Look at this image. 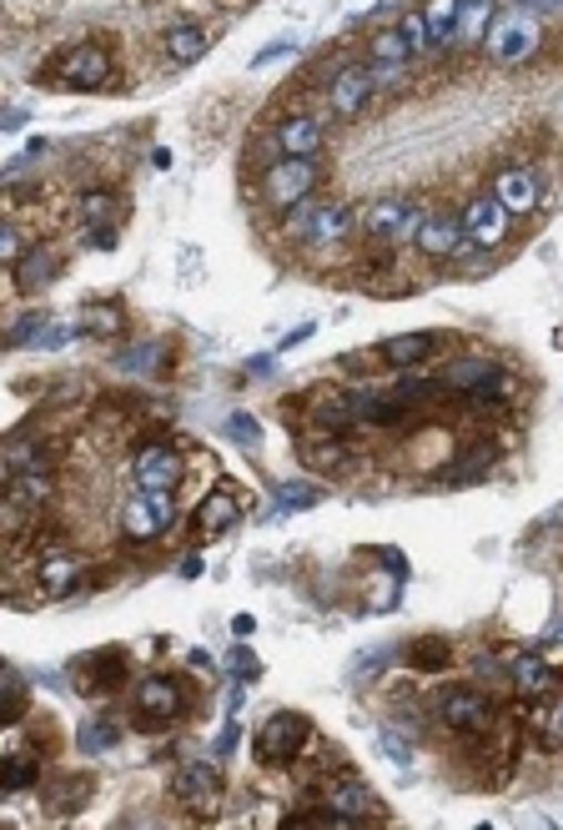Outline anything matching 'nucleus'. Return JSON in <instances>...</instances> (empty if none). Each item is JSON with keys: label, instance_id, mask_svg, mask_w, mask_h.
Instances as JSON below:
<instances>
[{"label": "nucleus", "instance_id": "13", "mask_svg": "<svg viewBox=\"0 0 563 830\" xmlns=\"http://www.w3.org/2000/svg\"><path fill=\"white\" fill-rule=\"evenodd\" d=\"M323 810H332L342 826H362V820L378 810V800L368 796L362 780H327V786H323Z\"/></svg>", "mask_w": 563, "mask_h": 830}, {"label": "nucleus", "instance_id": "12", "mask_svg": "<svg viewBox=\"0 0 563 830\" xmlns=\"http://www.w3.org/2000/svg\"><path fill=\"white\" fill-rule=\"evenodd\" d=\"M503 232H509V207H503L493 192H483V197H473L463 207V237L473 242V247H499Z\"/></svg>", "mask_w": 563, "mask_h": 830}, {"label": "nucleus", "instance_id": "16", "mask_svg": "<svg viewBox=\"0 0 563 830\" xmlns=\"http://www.w3.org/2000/svg\"><path fill=\"white\" fill-rule=\"evenodd\" d=\"M182 453L176 449H162V443H152V449L136 453V483L141 489H176L182 483Z\"/></svg>", "mask_w": 563, "mask_h": 830}, {"label": "nucleus", "instance_id": "4", "mask_svg": "<svg viewBox=\"0 0 563 830\" xmlns=\"http://www.w3.org/2000/svg\"><path fill=\"white\" fill-rule=\"evenodd\" d=\"M313 740V720L297 710H277L267 715V725L257 730V760L262 765H293L297 755Z\"/></svg>", "mask_w": 563, "mask_h": 830}, {"label": "nucleus", "instance_id": "14", "mask_svg": "<svg viewBox=\"0 0 563 830\" xmlns=\"http://www.w3.org/2000/svg\"><path fill=\"white\" fill-rule=\"evenodd\" d=\"M443 388L483 398V393H499L503 388V372H499V362H488V358H458L453 368L443 372Z\"/></svg>", "mask_w": 563, "mask_h": 830}, {"label": "nucleus", "instance_id": "26", "mask_svg": "<svg viewBox=\"0 0 563 830\" xmlns=\"http://www.w3.org/2000/svg\"><path fill=\"white\" fill-rule=\"evenodd\" d=\"M55 277V257L45 247H25L21 263H16V287L21 293H35V287H45Z\"/></svg>", "mask_w": 563, "mask_h": 830}, {"label": "nucleus", "instance_id": "37", "mask_svg": "<svg viewBox=\"0 0 563 830\" xmlns=\"http://www.w3.org/2000/svg\"><path fill=\"white\" fill-rule=\"evenodd\" d=\"M116 740H121L116 725H111V720H96L86 735H81V750H86V755H101V750H111Z\"/></svg>", "mask_w": 563, "mask_h": 830}, {"label": "nucleus", "instance_id": "23", "mask_svg": "<svg viewBox=\"0 0 563 830\" xmlns=\"http://www.w3.org/2000/svg\"><path fill=\"white\" fill-rule=\"evenodd\" d=\"M162 51H166V61H176V66H192V61L206 55V31L202 25H172V31L162 35Z\"/></svg>", "mask_w": 563, "mask_h": 830}, {"label": "nucleus", "instance_id": "1", "mask_svg": "<svg viewBox=\"0 0 563 830\" xmlns=\"http://www.w3.org/2000/svg\"><path fill=\"white\" fill-rule=\"evenodd\" d=\"M352 227H358V217H352L347 202H313V197L303 207H293V222H287V232L313 242V247H337V242L352 237Z\"/></svg>", "mask_w": 563, "mask_h": 830}, {"label": "nucleus", "instance_id": "10", "mask_svg": "<svg viewBox=\"0 0 563 830\" xmlns=\"http://www.w3.org/2000/svg\"><path fill=\"white\" fill-rule=\"evenodd\" d=\"M438 715H443L448 730L478 735V730H488V720H493V705H488L478 689L453 685V689H443V695H438Z\"/></svg>", "mask_w": 563, "mask_h": 830}, {"label": "nucleus", "instance_id": "49", "mask_svg": "<svg viewBox=\"0 0 563 830\" xmlns=\"http://www.w3.org/2000/svg\"><path fill=\"white\" fill-rule=\"evenodd\" d=\"M307 338H313V322H303L297 332H287V338H282V348H297V342H307Z\"/></svg>", "mask_w": 563, "mask_h": 830}, {"label": "nucleus", "instance_id": "6", "mask_svg": "<svg viewBox=\"0 0 563 830\" xmlns=\"http://www.w3.org/2000/svg\"><path fill=\"white\" fill-rule=\"evenodd\" d=\"M428 217V207L422 202H408V197H382L372 202L368 212H362V232H368L372 242H392V247H402V242L418 237V222Z\"/></svg>", "mask_w": 563, "mask_h": 830}, {"label": "nucleus", "instance_id": "35", "mask_svg": "<svg viewBox=\"0 0 563 830\" xmlns=\"http://www.w3.org/2000/svg\"><path fill=\"white\" fill-rule=\"evenodd\" d=\"M313 503H323V489L307 483V479L282 483V489H277V514H297V509H313Z\"/></svg>", "mask_w": 563, "mask_h": 830}, {"label": "nucleus", "instance_id": "29", "mask_svg": "<svg viewBox=\"0 0 563 830\" xmlns=\"http://www.w3.org/2000/svg\"><path fill=\"white\" fill-rule=\"evenodd\" d=\"M303 459L313 463V469H323V473H337V469H347V463H352V453H347L342 438L323 433V438H313V443L303 449Z\"/></svg>", "mask_w": 563, "mask_h": 830}, {"label": "nucleus", "instance_id": "52", "mask_svg": "<svg viewBox=\"0 0 563 830\" xmlns=\"http://www.w3.org/2000/svg\"><path fill=\"white\" fill-rule=\"evenodd\" d=\"M549 639H563V619H553V629H549Z\"/></svg>", "mask_w": 563, "mask_h": 830}, {"label": "nucleus", "instance_id": "36", "mask_svg": "<svg viewBox=\"0 0 563 830\" xmlns=\"http://www.w3.org/2000/svg\"><path fill=\"white\" fill-rule=\"evenodd\" d=\"M408 659L418 669H438V665H448V659H453V649H448V639H418Z\"/></svg>", "mask_w": 563, "mask_h": 830}, {"label": "nucleus", "instance_id": "2", "mask_svg": "<svg viewBox=\"0 0 563 830\" xmlns=\"http://www.w3.org/2000/svg\"><path fill=\"white\" fill-rule=\"evenodd\" d=\"M317 176L323 172H317L313 156H282V162L267 166V176H262V197H267V207L293 212L317 192Z\"/></svg>", "mask_w": 563, "mask_h": 830}, {"label": "nucleus", "instance_id": "32", "mask_svg": "<svg viewBox=\"0 0 563 830\" xmlns=\"http://www.w3.org/2000/svg\"><path fill=\"white\" fill-rule=\"evenodd\" d=\"M25 705H31L25 679L16 675V669H0V725H16L25 715Z\"/></svg>", "mask_w": 563, "mask_h": 830}, {"label": "nucleus", "instance_id": "44", "mask_svg": "<svg viewBox=\"0 0 563 830\" xmlns=\"http://www.w3.org/2000/svg\"><path fill=\"white\" fill-rule=\"evenodd\" d=\"M45 328H51L45 317H21L16 332H11V342H45Z\"/></svg>", "mask_w": 563, "mask_h": 830}, {"label": "nucleus", "instance_id": "22", "mask_svg": "<svg viewBox=\"0 0 563 830\" xmlns=\"http://www.w3.org/2000/svg\"><path fill=\"white\" fill-rule=\"evenodd\" d=\"M513 689L529 699H543L559 689V675H553V665H543L539 655H519L513 659Z\"/></svg>", "mask_w": 563, "mask_h": 830}, {"label": "nucleus", "instance_id": "34", "mask_svg": "<svg viewBox=\"0 0 563 830\" xmlns=\"http://www.w3.org/2000/svg\"><path fill=\"white\" fill-rule=\"evenodd\" d=\"M76 217L86 232H106V222L116 217V197H111V192H86V197L76 202Z\"/></svg>", "mask_w": 563, "mask_h": 830}, {"label": "nucleus", "instance_id": "33", "mask_svg": "<svg viewBox=\"0 0 563 830\" xmlns=\"http://www.w3.org/2000/svg\"><path fill=\"white\" fill-rule=\"evenodd\" d=\"M81 328L96 332V338H116V332L126 328V317H121L116 303H91V307H81Z\"/></svg>", "mask_w": 563, "mask_h": 830}, {"label": "nucleus", "instance_id": "45", "mask_svg": "<svg viewBox=\"0 0 563 830\" xmlns=\"http://www.w3.org/2000/svg\"><path fill=\"white\" fill-rule=\"evenodd\" d=\"M293 45H297V41H293V35H282V41H272V45H267V51H262V55H257V66H267V61H277V55H293Z\"/></svg>", "mask_w": 563, "mask_h": 830}, {"label": "nucleus", "instance_id": "53", "mask_svg": "<svg viewBox=\"0 0 563 830\" xmlns=\"http://www.w3.org/2000/svg\"><path fill=\"white\" fill-rule=\"evenodd\" d=\"M242 6H257V0H242Z\"/></svg>", "mask_w": 563, "mask_h": 830}, {"label": "nucleus", "instance_id": "41", "mask_svg": "<svg viewBox=\"0 0 563 830\" xmlns=\"http://www.w3.org/2000/svg\"><path fill=\"white\" fill-rule=\"evenodd\" d=\"M378 745H382V755H388V760L398 765V770H408V765H412V745H408V740H398L392 730H378Z\"/></svg>", "mask_w": 563, "mask_h": 830}, {"label": "nucleus", "instance_id": "30", "mask_svg": "<svg viewBox=\"0 0 563 830\" xmlns=\"http://www.w3.org/2000/svg\"><path fill=\"white\" fill-rule=\"evenodd\" d=\"M41 780V765L31 755H6L0 760V796H16V790H31Z\"/></svg>", "mask_w": 563, "mask_h": 830}, {"label": "nucleus", "instance_id": "25", "mask_svg": "<svg viewBox=\"0 0 563 830\" xmlns=\"http://www.w3.org/2000/svg\"><path fill=\"white\" fill-rule=\"evenodd\" d=\"M493 16H499V11H493V0H458V41L483 45Z\"/></svg>", "mask_w": 563, "mask_h": 830}, {"label": "nucleus", "instance_id": "21", "mask_svg": "<svg viewBox=\"0 0 563 830\" xmlns=\"http://www.w3.org/2000/svg\"><path fill=\"white\" fill-rule=\"evenodd\" d=\"M237 519H242V499L232 489H212L202 499V509H196V529L202 534H227Z\"/></svg>", "mask_w": 563, "mask_h": 830}, {"label": "nucleus", "instance_id": "38", "mask_svg": "<svg viewBox=\"0 0 563 830\" xmlns=\"http://www.w3.org/2000/svg\"><path fill=\"white\" fill-rule=\"evenodd\" d=\"M372 61H412L408 45H402L398 31H378L372 35Z\"/></svg>", "mask_w": 563, "mask_h": 830}, {"label": "nucleus", "instance_id": "18", "mask_svg": "<svg viewBox=\"0 0 563 830\" xmlns=\"http://www.w3.org/2000/svg\"><path fill=\"white\" fill-rule=\"evenodd\" d=\"M81 574H86V564H81L76 554H51V559H41V568H35L45 600H65L71 590H81Z\"/></svg>", "mask_w": 563, "mask_h": 830}, {"label": "nucleus", "instance_id": "46", "mask_svg": "<svg viewBox=\"0 0 563 830\" xmlns=\"http://www.w3.org/2000/svg\"><path fill=\"white\" fill-rule=\"evenodd\" d=\"M519 11H529V16H553V11H563V0H519Z\"/></svg>", "mask_w": 563, "mask_h": 830}, {"label": "nucleus", "instance_id": "17", "mask_svg": "<svg viewBox=\"0 0 563 830\" xmlns=\"http://www.w3.org/2000/svg\"><path fill=\"white\" fill-rule=\"evenodd\" d=\"M277 146L282 156H317L327 146V132L317 116H287L277 126Z\"/></svg>", "mask_w": 563, "mask_h": 830}, {"label": "nucleus", "instance_id": "50", "mask_svg": "<svg viewBox=\"0 0 563 830\" xmlns=\"http://www.w3.org/2000/svg\"><path fill=\"white\" fill-rule=\"evenodd\" d=\"M11 479H16V463L11 453H0V489H11Z\"/></svg>", "mask_w": 563, "mask_h": 830}, {"label": "nucleus", "instance_id": "28", "mask_svg": "<svg viewBox=\"0 0 563 830\" xmlns=\"http://www.w3.org/2000/svg\"><path fill=\"white\" fill-rule=\"evenodd\" d=\"M6 499L16 503V509H41V503H51V473H16L11 489H6Z\"/></svg>", "mask_w": 563, "mask_h": 830}, {"label": "nucleus", "instance_id": "8", "mask_svg": "<svg viewBox=\"0 0 563 830\" xmlns=\"http://www.w3.org/2000/svg\"><path fill=\"white\" fill-rule=\"evenodd\" d=\"M131 705H136L141 725H172L176 715L186 710V689L166 675H152V679H141V685L131 689Z\"/></svg>", "mask_w": 563, "mask_h": 830}, {"label": "nucleus", "instance_id": "11", "mask_svg": "<svg viewBox=\"0 0 563 830\" xmlns=\"http://www.w3.org/2000/svg\"><path fill=\"white\" fill-rule=\"evenodd\" d=\"M55 76L65 81V86H86V91H96V86H106L111 81V55L101 51V45H71V51L55 61Z\"/></svg>", "mask_w": 563, "mask_h": 830}, {"label": "nucleus", "instance_id": "31", "mask_svg": "<svg viewBox=\"0 0 563 830\" xmlns=\"http://www.w3.org/2000/svg\"><path fill=\"white\" fill-rule=\"evenodd\" d=\"M313 423H317V428H323V433L342 438V433H347V428L358 423V418H352V403H347V398L327 393V398H317V408H313Z\"/></svg>", "mask_w": 563, "mask_h": 830}, {"label": "nucleus", "instance_id": "47", "mask_svg": "<svg viewBox=\"0 0 563 830\" xmlns=\"http://www.w3.org/2000/svg\"><path fill=\"white\" fill-rule=\"evenodd\" d=\"M549 740H559V745H563V699L553 705V715H549Z\"/></svg>", "mask_w": 563, "mask_h": 830}, {"label": "nucleus", "instance_id": "24", "mask_svg": "<svg viewBox=\"0 0 563 830\" xmlns=\"http://www.w3.org/2000/svg\"><path fill=\"white\" fill-rule=\"evenodd\" d=\"M422 25H428V45H453L458 41V0H428V6H422Z\"/></svg>", "mask_w": 563, "mask_h": 830}, {"label": "nucleus", "instance_id": "48", "mask_svg": "<svg viewBox=\"0 0 563 830\" xmlns=\"http://www.w3.org/2000/svg\"><path fill=\"white\" fill-rule=\"evenodd\" d=\"M232 669H237V675H257V659H252L247 649H237V655H232Z\"/></svg>", "mask_w": 563, "mask_h": 830}, {"label": "nucleus", "instance_id": "15", "mask_svg": "<svg viewBox=\"0 0 563 830\" xmlns=\"http://www.w3.org/2000/svg\"><path fill=\"white\" fill-rule=\"evenodd\" d=\"M372 71L368 66H347V71H337L332 76V86H327V101H332V111L337 116H358L362 106L372 101Z\"/></svg>", "mask_w": 563, "mask_h": 830}, {"label": "nucleus", "instance_id": "3", "mask_svg": "<svg viewBox=\"0 0 563 830\" xmlns=\"http://www.w3.org/2000/svg\"><path fill=\"white\" fill-rule=\"evenodd\" d=\"M176 509H172V489H136L126 503H121V534L131 544H152L172 529Z\"/></svg>", "mask_w": 563, "mask_h": 830}, {"label": "nucleus", "instance_id": "51", "mask_svg": "<svg viewBox=\"0 0 563 830\" xmlns=\"http://www.w3.org/2000/svg\"><path fill=\"white\" fill-rule=\"evenodd\" d=\"M232 634H237V639H242V634H252V619H247V614H237V619H232Z\"/></svg>", "mask_w": 563, "mask_h": 830}, {"label": "nucleus", "instance_id": "43", "mask_svg": "<svg viewBox=\"0 0 563 830\" xmlns=\"http://www.w3.org/2000/svg\"><path fill=\"white\" fill-rule=\"evenodd\" d=\"M227 428H232V438H242L247 449H257L262 443V428H257V418H247V413H232L227 418Z\"/></svg>", "mask_w": 563, "mask_h": 830}, {"label": "nucleus", "instance_id": "27", "mask_svg": "<svg viewBox=\"0 0 563 830\" xmlns=\"http://www.w3.org/2000/svg\"><path fill=\"white\" fill-rule=\"evenodd\" d=\"M81 669H86V689H91V695H101V689L121 685V675H126V655H121V649H101V655H91Z\"/></svg>", "mask_w": 563, "mask_h": 830}, {"label": "nucleus", "instance_id": "9", "mask_svg": "<svg viewBox=\"0 0 563 830\" xmlns=\"http://www.w3.org/2000/svg\"><path fill=\"white\" fill-rule=\"evenodd\" d=\"M172 796L176 806H186L192 816H212L222 806V776L212 765H182L172 776Z\"/></svg>", "mask_w": 563, "mask_h": 830}, {"label": "nucleus", "instance_id": "42", "mask_svg": "<svg viewBox=\"0 0 563 830\" xmlns=\"http://www.w3.org/2000/svg\"><path fill=\"white\" fill-rule=\"evenodd\" d=\"M21 252H25L21 232H16V227H0V267H16V263H21Z\"/></svg>", "mask_w": 563, "mask_h": 830}, {"label": "nucleus", "instance_id": "7", "mask_svg": "<svg viewBox=\"0 0 563 830\" xmlns=\"http://www.w3.org/2000/svg\"><path fill=\"white\" fill-rule=\"evenodd\" d=\"M412 247H418L422 257L453 263V257H468V252H473V242L463 237V217H448V212H428V217L418 222V237H412Z\"/></svg>", "mask_w": 563, "mask_h": 830}, {"label": "nucleus", "instance_id": "19", "mask_svg": "<svg viewBox=\"0 0 563 830\" xmlns=\"http://www.w3.org/2000/svg\"><path fill=\"white\" fill-rule=\"evenodd\" d=\"M438 352V332H402V338H388L378 348V358L388 368H422V362Z\"/></svg>", "mask_w": 563, "mask_h": 830}, {"label": "nucleus", "instance_id": "39", "mask_svg": "<svg viewBox=\"0 0 563 830\" xmlns=\"http://www.w3.org/2000/svg\"><path fill=\"white\" fill-rule=\"evenodd\" d=\"M152 362H162V348H156V342H141V348H126V352H121L116 368H126V372H152Z\"/></svg>", "mask_w": 563, "mask_h": 830}, {"label": "nucleus", "instance_id": "5", "mask_svg": "<svg viewBox=\"0 0 563 830\" xmlns=\"http://www.w3.org/2000/svg\"><path fill=\"white\" fill-rule=\"evenodd\" d=\"M483 45H488V55H493L499 66H519V61H529V55L539 51V16H529V11L493 16Z\"/></svg>", "mask_w": 563, "mask_h": 830}, {"label": "nucleus", "instance_id": "20", "mask_svg": "<svg viewBox=\"0 0 563 830\" xmlns=\"http://www.w3.org/2000/svg\"><path fill=\"white\" fill-rule=\"evenodd\" d=\"M493 197L509 212H533L539 207V182H533L529 166H503L499 182H493Z\"/></svg>", "mask_w": 563, "mask_h": 830}, {"label": "nucleus", "instance_id": "40", "mask_svg": "<svg viewBox=\"0 0 563 830\" xmlns=\"http://www.w3.org/2000/svg\"><path fill=\"white\" fill-rule=\"evenodd\" d=\"M398 35H402V45H408V55H418V51H428V25H422V11H412V16H402V25H398Z\"/></svg>", "mask_w": 563, "mask_h": 830}]
</instances>
